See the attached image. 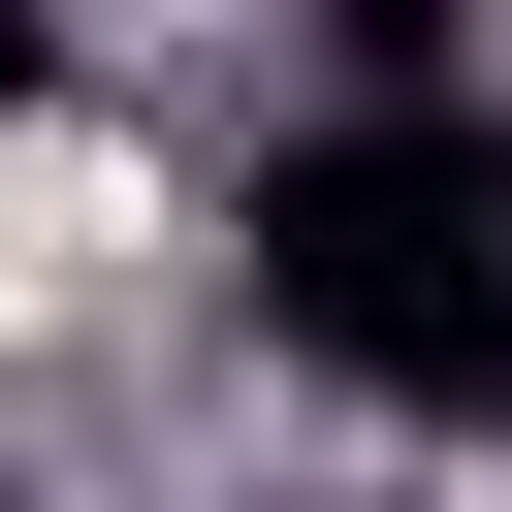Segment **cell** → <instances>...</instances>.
Wrapping results in <instances>:
<instances>
[{
  "instance_id": "obj_3",
  "label": "cell",
  "mask_w": 512,
  "mask_h": 512,
  "mask_svg": "<svg viewBox=\"0 0 512 512\" xmlns=\"http://www.w3.org/2000/svg\"><path fill=\"white\" fill-rule=\"evenodd\" d=\"M32 96H64V0H0V128H32Z\"/></svg>"
},
{
  "instance_id": "obj_1",
  "label": "cell",
  "mask_w": 512,
  "mask_h": 512,
  "mask_svg": "<svg viewBox=\"0 0 512 512\" xmlns=\"http://www.w3.org/2000/svg\"><path fill=\"white\" fill-rule=\"evenodd\" d=\"M256 320L352 416H512V96H352L256 160Z\"/></svg>"
},
{
  "instance_id": "obj_2",
  "label": "cell",
  "mask_w": 512,
  "mask_h": 512,
  "mask_svg": "<svg viewBox=\"0 0 512 512\" xmlns=\"http://www.w3.org/2000/svg\"><path fill=\"white\" fill-rule=\"evenodd\" d=\"M288 32H320L352 96H480V0H288Z\"/></svg>"
}]
</instances>
